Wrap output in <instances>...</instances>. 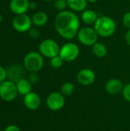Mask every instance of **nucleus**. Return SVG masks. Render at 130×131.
Listing matches in <instances>:
<instances>
[{
    "label": "nucleus",
    "instance_id": "nucleus-17",
    "mask_svg": "<svg viewBox=\"0 0 130 131\" xmlns=\"http://www.w3.org/2000/svg\"><path fill=\"white\" fill-rule=\"evenodd\" d=\"M68 7L74 12H84L87 5V0H67Z\"/></svg>",
    "mask_w": 130,
    "mask_h": 131
},
{
    "label": "nucleus",
    "instance_id": "nucleus-18",
    "mask_svg": "<svg viewBox=\"0 0 130 131\" xmlns=\"http://www.w3.org/2000/svg\"><path fill=\"white\" fill-rule=\"evenodd\" d=\"M48 17L47 14L41 11L34 13L31 18L33 25L38 27H41L46 25V23L48 22Z\"/></svg>",
    "mask_w": 130,
    "mask_h": 131
},
{
    "label": "nucleus",
    "instance_id": "nucleus-8",
    "mask_svg": "<svg viewBox=\"0 0 130 131\" xmlns=\"http://www.w3.org/2000/svg\"><path fill=\"white\" fill-rule=\"evenodd\" d=\"M32 24L31 18H30L26 14L16 15L12 21L13 28L16 31L21 33L28 31L31 28Z\"/></svg>",
    "mask_w": 130,
    "mask_h": 131
},
{
    "label": "nucleus",
    "instance_id": "nucleus-1",
    "mask_svg": "<svg viewBox=\"0 0 130 131\" xmlns=\"http://www.w3.org/2000/svg\"><path fill=\"white\" fill-rule=\"evenodd\" d=\"M54 27L61 37L72 40L80 30V19L73 12L61 11L55 16Z\"/></svg>",
    "mask_w": 130,
    "mask_h": 131
},
{
    "label": "nucleus",
    "instance_id": "nucleus-25",
    "mask_svg": "<svg viewBox=\"0 0 130 131\" xmlns=\"http://www.w3.org/2000/svg\"><path fill=\"white\" fill-rule=\"evenodd\" d=\"M123 23L126 28L130 29V12H128L124 14L123 17Z\"/></svg>",
    "mask_w": 130,
    "mask_h": 131
},
{
    "label": "nucleus",
    "instance_id": "nucleus-15",
    "mask_svg": "<svg viewBox=\"0 0 130 131\" xmlns=\"http://www.w3.org/2000/svg\"><path fill=\"white\" fill-rule=\"evenodd\" d=\"M98 18L97 12L92 9H85L81 14V19L87 25H94Z\"/></svg>",
    "mask_w": 130,
    "mask_h": 131
},
{
    "label": "nucleus",
    "instance_id": "nucleus-22",
    "mask_svg": "<svg viewBox=\"0 0 130 131\" xmlns=\"http://www.w3.org/2000/svg\"><path fill=\"white\" fill-rule=\"evenodd\" d=\"M68 6L67 0H54V7L59 11H64Z\"/></svg>",
    "mask_w": 130,
    "mask_h": 131
},
{
    "label": "nucleus",
    "instance_id": "nucleus-10",
    "mask_svg": "<svg viewBox=\"0 0 130 131\" xmlns=\"http://www.w3.org/2000/svg\"><path fill=\"white\" fill-rule=\"evenodd\" d=\"M77 79L79 84L84 86H90L93 84L96 80L94 71L90 68H83L78 73Z\"/></svg>",
    "mask_w": 130,
    "mask_h": 131
},
{
    "label": "nucleus",
    "instance_id": "nucleus-5",
    "mask_svg": "<svg viewBox=\"0 0 130 131\" xmlns=\"http://www.w3.org/2000/svg\"><path fill=\"white\" fill-rule=\"evenodd\" d=\"M60 47L57 42L53 39H45L42 41L39 45V51L43 57L51 58L54 56L59 55Z\"/></svg>",
    "mask_w": 130,
    "mask_h": 131
},
{
    "label": "nucleus",
    "instance_id": "nucleus-23",
    "mask_svg": "<svg viewBox=\"0 0 130 131\" xmlns=\"http://www.w3.org/2000/svg\"><path fill=\"white\" fill-rule=\"evenodd\" d=\"M122 94L123 98L128 102H130V83H128L123 86Z\"/></svg>",
    "mask_w": 130,
    "mask_h": 131
},
{
    "label": "nucleus",
    "instance_id": "nucleus-20",
    "mask_svg": "<svg viewBox=\"0 0 130 131\" xmlns=\"http://www.w3.org/2000/svg\"><path fill=\"white\" fill-rule=\"evenodd\" d=\"M75 90V87L74 84L72 82L70 81H67L65 83H64L61 85V93L66 97H69L70 95L73 94V93L74 92Z\"/></svg>",
    "mask_w": 130,
    "mask_h": 131
},
{
    "label": "nucleus",
    "instance_id": "nucleus-12",
    "mask_svg": "<svg viewBox=\"0 0 130 131\" xmlns=\"http://www.w3.org/2000/svg\"><path fill=\"white\" fill-rule=\"evenodd\" d=\"M25 70L21 65L14 64L7 70V78L16 84L20 80L25 78Z\"/></svg>",
    "mask_w": 130,
    "mask_h": 131
},
{
    "label": "nucleus",
    "instance_id": "nucleus-21",
    "mask_svg": "<svg viewBox=\"0 0 130 131\" xmlns=\"http://www.w3.org/2000/svg\"><path fill=\"white\" fill-rule=\"evenodd\" d=\"M63 63H64V60L61 58V57L60 55H57V56L51 58V61H50L51 66L55 69L60 68L63 65Z\"/></svg>",
    "mask_w": 130,
    "mask_h": 131
},
{
    "label": "nucleus",
    "instance_id": "nucleus-6",
    "mask_svg": "<svg viewBox=\"0 0 130 131\" xmlns=\"http://www.w3.org/2000/svg\"><path fill=\"white\" fill-rule=\"evenodd\" d=\"M18 94L16 84L5 80L0 84V98L6 102L12 101Z\"/></svg>",
    "mask_w": 130,
    "mask_h": 131
},
{
    "label": "nucleus",
    "instance_id": "nucleus-2",
    "mask_svg": "<svg viewBox=\"0 0 130 131\" xmlns=\"http://www.w3.org/2000/svg\"><path fill=\"white\" fill-rule=\"evenodd\" d=\"M93 28L99 36L109 38L115 33L116 24L114 19L110 16H100L97 18Z\"/></svg>",
    "mask_w": 130,
    "mask_h": 131
},
{
    "label": "nucleus",
    "instance_id": "nucleus-27",
    "mask_svg": "<svg viewBox=\"0 0 130 131\" xmlns=\"http://www.w3.org/2000/svg\"><path fill=\"white\" fill-rule=\"evenodd\" d=\"M28 34L33 38H37L39 36V32H38V29L34 28H30V30L28 31Z\"/></svg>",
    "mask_w": 130,
    "mask_h": 131
},
{
    "label": "nucleus",
    "instance_id": "nucleus-19",
    "mask_svg": "<svg viewBox=\"0 0 130 131\" xmlns=\"http://www.w3.org/2000/svg\"><path fill=\"white\" fill-rule=\"evenodd\" d=\"M92 51L93 54L99 58H104L107 54V48L106 45L99 41H97L92 46Z\"/></svg>",
    "mask_w": 130,
    "mask_h": 131
},
{
    "label": "nucleus",
    "instance_id": "nucleus-31",
    "mask_svg": "<svg viewBox=\"0 0 130 131\" xmlns=\"http://www.w3.org/2000/svg\"><path fill=\"white\" fill-rule=\"evenodd\" d=\"M3 20H4V17H3V15H2V14H0V23H1V22H2V21H3Z\"/></svg>",
    "mask_w": 130,
    "mask_h": 131
},
{
    "label": "nucleus",
    "instance_id": "nucleus-28",
    "mask_svg": "<svg viewBox=\"0 0 130 131\" xmlns=\"http://www.w3.org/2000/svg\"><path fill=\"white\" fill-rule=\"evenodd\" d=\"M4 131H21V130L18 126L14 125V124H11V125L7 126Z\"/></svg>",
    "mask_w": 130,
    "mask_h": 131
},
{
    "label": "nucleus",
    "instance_id": "nucleus-3",
    "mask_svg": "<svg viewBox=\"0 0 130 131\" xmlns=\"http://www.w3.org/2000/svg\"><path fill=\"white\" fill-rule=\"evenodd\" d=\"M24 68L29 72H38L44 66V58L41 53L31 51L24 58Z\"/></svg>",
    "mask_w": 130,
    "mask_h": 131
},
{
    "label": "nucleus",
    "instance_id": "nucleus-7",
    "mask_svg": "<svg viewBox=\"0 0 130 131\" xmlns=\"http://www.w3.org/2000/svg\"><path fill=\"white\" fill-rule=\"evenodd\" d=\"M79 54V47L73 42L65 43L60 48L59 55L61 57L64 61H73L78 58Z\"/></svg>",
    "mask_w": 130,
    "mask_h": 131
},
{
    "label": "nucleus",
    "instance_id": "nucleus-16",
    "mask_svg": "<svg viewBox=\"0 0 130 131\" xmlns=\"http://www.w3.org/2000/svg\"><path fill=\"white\" fill-rule=\"evenodd\" d=\"M16 88L18 94L25 96L28 93L31 92V84L28 81V79L23 78L16 83Z\"/></svg>",
    "mask_w": 130,
    "mask_h": 131
},
{
    "label": "nucleus",
    "instance_id": "nucleus-13",
    "mask_svg": "<svg viewBox=\"0 0 130 131\" xmlns=\"http://www.w3.org/2000/svg\"><path fill=\"white\" fill-rule=\"evenodd\" d=\"M29 3L28 0H11L9 7L15 15L25 14L29 9Z\"/></svg>",
    "mask_w": 130,
    "mask_h": 131
},
{
    "label": "nucleus",
    "instance_id": "nucleus-26",
    "mask_svg": "<svg viewBox=\"0 0 130 131\" xmlns=\"http://www.w3.org/2000/svg\"><path fill=\"white\" fill-rule=\"evenodd\" d=\"M7 78V70L2 66H0V84L5 81Z\"/></svg>",
    "mask_w": 130,
    "mask_h": 131
},
{
    "label": "nucleus",
    "instance_id": "nucleus-14",
    "mask_svg": "<svg viewBox=\"0 0 130 131\" xmlns=\"http://www.w3.org/2000/svg\"><path fill=\"white\" fill-rule=\"evenodd\" d=\"M123 88V84L121 80L118 78L110 79L105 85V89L107 92L111 95H116L122 92Z\"/></svg>",
    "mask_w": 130,
    "mask_h": 131
},
{
    "label": "nucleus",
    "instance_id": "nucleus-30",
    "mask_svg": "<svg viewBox=\"0 0 130 131\" xmlns=\"http://www.w3.org/2000/svg\"><path fill=\"white\" fill-rule=\"evenodd\" d=\"M37 6V4L34 2H31L29 3V8L30 9H35Z\"/></svg>",
    "mask_w": 130,
    "mask_h": 131
},
{
    "label": "nucleus",
    "instance_id": "nucleus-29",
    "mask_svg": "<svg viewBox=\"0 0 130 131\" xmlns=\"http://www.w3.org/2000/svg\"><path fill=\"white\" fill-rule=\"evenodd\" d=\"M125 39H126V42L127 43V45L130 46V29H129L127 31V32L126 33Z\"/></svg>",
    "mask_w": 130,
    "mask_h": 131
},
{
    "label": "nucleus",
    "instance_id": "nucleus-24",
    "mask_svg": "<svg viewBox=\"0 0 130 131\" xmlns=\"http://www.w3.org/2000/svg\"><path fill=\"white\" fill-rule=\"evenodd\" d=\"M28 80L31 84H36L38 81V74H37V72H30Z\"/></svg>",
    "mask_w": 130,
    "mask_h": 131
},
{
    "label": "nucleus",
    "instance_id": "nucleus-33",
    "mask_svg": "<svg viewBox=\"0 0 130 131\" xmlns=\"http://www.w3.org/2000/svg\"><path fill=\"white\" fill-rule=\"evenodd\" d=\"M45 2H51V1H54V0H44Z\"/></svg>",
    "mask_w": 130,
    "mask_h": 131
},
{
    "label": "nucleus",
    "instance_id": "nucleus-9",
    "mask_svg": "<svg viewBox=\"0 0 130 131\" xmlns=\"http://www.w3.org/2000/svg\"><path fill=\"white\" fill-rule=\"evenodd\" d=\"M46 104L51 111H58L61 110L65 104L64 96L60 92H52L47 97Z\"/></svg>",
    "mask_w": 130,
    "mask_h": 131
},
{
    "label": "nucleus",
    "instance_id": "nucleus-32",
    "mask_svg": "<svg viewBox=\"0 0 130 131\" xmlns=\"http://www.w3.org/2000/svg\"><path fill=\"white\" fill-rule=\"evenodd\" d=\"M98 0H87V2H90V3H95V2H97Z\"/></svg>",
    "mask_w": 130,
    "mask_h": 131
},
{
    "label": "nucleus",
    "instance_id": "nucleus-11",
    "mask_svg": "<svg viewBox=\"0 0 130 131\" xmlns=\"http://www.w3.org/2000/svg\"><path fill=\"white\" fill-rule=\"evenodd\" d=\"M41 97L35 92H30L24 96V105L30 111H36L41 106Z\"/></svg>",
    "mask_w": 130,
    "mask_h": 131
},
{
    "label": "nucleus",
    "instance_id": "nucleus-4",
    "mask_svg": "<svg viewBox=\"0 0 130 131\" xmlns=\"http://www.w3.org/2000/svg\"><path fill=\"white\" fill-rule=\"evenodd\" d=\"M78 41L85 46H93L98 41V34L91 27H84L80 28L77 32Z\"/></svg>",
    "mask_w": 130,
    "mask_h": 131
}]
</instances>
